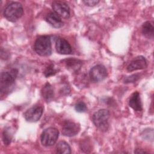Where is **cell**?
I'll return each instance as SVG.
<instances>
[{"label": "cell", "mask_w": 154, "mask_h": 154, "mask_svg": "<svg viewBox=\"0 0 154 154\" xmlns=\"http://www.w3.org/2000/svg\"><path fill=\"white\" fill-rule=\"evenodd\" d=\"M23 13L22 4L17 2H13L9 4L4 9V17L9 21L14 22L19 19Z\"/></svg>", "instance_id": "obj_1"}, {"label": "cell", "mask_w": 154, "mask_h": 154, "mask_svg": "<svg viewBox=\"0 0 154 154\" xmlns=\"http://www.w3.org/2000/svg\"><path fill=\"white\" fill-rule=\"evenodd\" d=\"M34 50L40 56H49L51 54V38L48 35H42L37 38L34 43Z\"/></svg>", "instance_id": "obj_2"}, {"label": "cell", "mask_w": 154, "mask_h": 154, "mask_svg": "<svg viewBox=\"0 0 154 154\" xmlns=\"http://www.w3.org/2000/svg\"><path fill=\"white\" fill-rule=\"evenodd\" d=\"M109 118V112L107 109H102L95 112L93 116L92 119L94 125L100 130L105 131L108 129L109 124L108 119Z\"/></svg>", "instance_id": "obj_3"}, {"label": "cell", "mask_w": 154, "mask_h": 154, "mask_svg": "<svg viewBox=\"0 0 154 154\" xmlns=\"http://www.w3.org/2000/svg\"><path fill=\"white\" fill-rule=\"evenodd\" d=\"M59 132L54 128H48L45 129L40 137L42 144L44 146H51L54 144L58 138Z\"/></svg>", "instance_id": "obj_4"}, {"label": "cell", "mask_w": 154, "mask_h": 154, "mask_svg": "<svg viewBox=\"0 0 154 154\" xmlns=\"http://www.w3.org/2000/svg\"><path fill=\"white\" fill-rule=\"evenodd\" d=\"M17 73L18 70L16 69H13L9 72H4L1 73L0 88L1 92L6 90L13 84L17 76Z\"/></svg>", "instance_id": "obj_5"}, {"label": "cell", "mask_w": 154, "mask_h": 154, "mask_svg": "<svg viewBox=\"0 0 154 154\" xmlns=\"http://www.w3.org/2000/svg\"><path fill=\"white\" fill-rule=\"evenodd\" d=\"M107 76L106 67L102 64H97L93 67L90 71V77L94 82L103 81Z\"/></svg>", "instance_id": "obj_6"}, {"label": "cell", "mask_w": 154, "mask_h": 154, "mask_svg": "<svg viewBox=\"0 0 154 154\" xmlns=\"http://www.w3.org/2000/svg\"><path fill=\"white\" fill-rule=\"evenodd\" d=\"M52 7L54 12L60 17L68 19L70 17V8L64 2L60 1H54L52 4Z\"/></svg>", "instance_id": "obj_7"}, {"label": "cell", "mask_w": 154, "mask_h": 154, "mask_svg": "<svg viewBox=\"0 0 154 154\" xmlns=\"http://www.w3.org/2000/svg\"><path fill=\"white\" fill-rule=\"evenodd\" d=\"M43 108L40 106H34L28 109L24 114L25 120L29 122H37L42 117Z\"/></svg>", "instance_id": "obj_8"}, {"label": "cell", "mask_w": 154, "mask_h": 154, "mask_svg": "<svg viewBox=\"0 0 154 154\" xmlns=\"http://www.w3.org/2000/svg\"><path fill=\"white\" fill-rule=\"evenodd\" d=\"M79 130L80 126L78 124L70 120H66L63 125L62 134L64 136L72 137L76 135Z\"/></svg>", "instance_id": "obj_9"}, {"label": "cell", "mask_w": 154, "mask_h": 154, "mask_svg": "<svg viewBox=\"0 0 154 154\" xmlns=\"http://www.w3.org/2000/svg\"><path fill=\"white\" fill-rule=\"evenodd\" d=\"M147 63L146 58L143 56H138L135 57L127 67V70L129 72H132L137 70H141L146 68Z\"/></svg>", "instance_id": "obj_10"}, {"label": "cell", "mask_w": 154, "mask_h": 154, "mask_svg": "<svg viewBox=\"0 0 154 154\" xmlns=\"http://www.w3.org/2000/svg\"><path fill=\"white\" fill-rule=\"evenodd\" d=\"M55 48L57 52L60 54L67 55L72 53V47L64 38L61 37L58 38L56 41Z\"/></svg>", "instance_id": "obj_11"}, {"label": "cell", "mask_w": 154, "mask_h": 154, "mask_svg": "<svg viewBox=\"0 0 154 154\" xmlns=\"http://www.w3.org/2000/svg\"><path fill=\"white\" fill-rule=\"evenodd\" d=\"M129 105L135 111H141L142 110V103L138 91H135L131 94L129 100Z\"/></svg>", "instance_id": "obj_12"}, {"label": "cell", "mask_w": 154, "mask_h": 154, "mask_svg": "<svg viewBox=\"0 0 154 154\" xmlns=\"http://www.w3.org/2000/svg\"><path fill=\"white\" fill-rule=\"evenodd\" d=\"M46 20L54 28H59L63 26V22L62 21L61 17L55 12L49 13L47 15Z\"/></svg>", "instance_id": "obj_13"}, {"label": "cell", "mask_w": 154, "mask_h": 154, "mask_svg": "<svg viewBox=\"0 0 154 154\" xmlns=\"http://www.w3.org/2000/svg\"><path fill=\"white\" fill-rule=\"evenodd\" d=\"M43 98L48 102H51L54 97V90L49 83H46L42 90Z\"/></svg>", "instance_id": "obj_14"}, {"label": "cell", "mask_w": 154, "mask_h": 154, "mask_svg": "<svg viewBox=\"0 0 154 154\" xmlns=\"http://www.w3.org/2000/svg\"><path fill=\"white\" fill-rule=\"evenodd\" d=\"M65 61V64L67 69L72 71H76L79 69L82 64L80 60L74 58L67 59Z\"/></svg>", "instance_id": "obj_15"}, {"label": "cell", "mask_w": 154, "mask_h": 154, "mask_svg": "<svg viewBox=\"0 0 154 154\" xmlns=\"http://www.w3.org/2000/svg\"><path fill=\"white\" fill-rule=\"evenodd\" d=\"M142 32L146 37L149 38H152L153 37L154 32V27L152 23L149 21L144 23L142 26Z\"/></svg>", "instance_id": "obj_16"}, {"label": "cell", "mask_w": 154, "mask_h": 154, "mask_svg": "<svg viewBox=\"0 0 154 154\" xmlns=\"http://www.w3.org/2000/svg\"><path fill=\"white\" fill-rule=\"evenodd\" d=\"M56 152L61 154H68L71 153V149L68 143L61 141L58 143L55 147Z\"/></svg>", "instance_id": "obj_17"}, {"label": "cell", "mask_w": 154, "mask_h": 154, "mask_svg": "<svg viewBox=\"0 0 154 154\" xmlns=\"http://www.w3.org/2000/svg\"><path fill=\"white\" fill-rule=\"evenodd\" d=\"M75 109L77 112H85L87 110V106L84 102H79L75 105Z\"/></svg>", "instance_id": "obj_18"}, {"label": "cell", "mask_w": 154, "mask_h": 154, "mask_svg": "<svg viewBox=\"0 0 154 154\" xmlns=\"http://www.w3.org/2000/svg\"><path fill=\"white\" fill-rule=\"evenodd\" d=\"M2 139H3L4 143L5 145H8L11 143V135L8 131H7V130L4 131L3 135H2Z\"/></svg>", "instance_id": "obj_19"}, {"label": "cell", "mask_w": 154, "mask_h": 154, "mask_svg": "<svg viewBox=\"0 0 154 154\" xmlns=\"http://www.w3.org/2000/svg\"><path fill=\"white\" fill-rule=\"evenodd\" d=\"M57 70L54 69L53 65H50L49 66H48L46 69L45 70L44 73H45V76L46 77H49L51 75H54L55 73H56Z\"/></svg>", "instance_id": "obj_20"}, {"label": "cell", "mask_w": 154, "mask_h": 154, "mask_svg": "<svg viewBox=\"0 0 154 154\" xmlns=\"http://www.w3.org/2000/svg\"><path fill=\"white\" fill-rule=\"evenodd\" d=\"M139 78L138 75L135 74V75H132L131 76H129L128 78H126V79L125 80V82H133L135 81H137Z\"/></svg>", "instance_id": "obj_21"}, {"label": "cell", "mask_w": 154, "mask_h": 154, "mask_svg": "<svg viewBox=\"0 0 154 154\" xmlns=\"http://www.w3.org/2000/svg\"><path fill=\"white\" fill-rule=\"evenodd\" d=\"M83 2L87 6L93 7L97 5L99 2V1L96 0H90V1H84Z\"/></svg>", "instance_id": "obj_22"}, {"label": "cell", "mask_w": 154, "mask_h": 154, "mask_svg": "<svg viewBox=\"0 0 154 154\" xmlns=\"http://www.w3.org/2000/svg\"><path fill=\"white\" fill-rule=\"evenodd\" d=\"M135 153H147V152L144 151V150H142V149H136V150L134 152Z\"/></svg>", "instance_id": "obj_23"}]
</instances>
